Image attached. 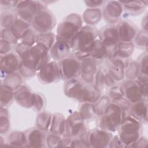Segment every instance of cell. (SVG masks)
Masks as SVG:
<instances>
[{
    "mask_svg": "<svg viewBox=\"0 0 148 148\" xmlns=\"http://www.w3.org/2000/svg\"><path fill=\"white\" fill-rule=\"evenodd\" d=\"M49 50L40 43H36L32 47L21 43L17 45L16 51L20 60V74L24 77L33 76L36 71L49 62Z\"/></svg>",
    "mask_w": 148,
    "mask_h": 148,
    "instance_id": "1",
    "label": "cell"
},
{
    "mask_svg": "<svg viewBox=\"0 0 148 148\" xmlns=\"http://www.w3.org/2000/svg\"><path fill=\"white\" fill-rule=\"evenodd\" d=\"M98 33L92 27H82L72 39L70 46L74 52L75 57L80 61L90 57Z\"/></svg>",
    "mask_w": 148,
    "mask_h": 148,
    "instance_id": "2",
    "label": "cell"
},
{
    "mask_svg": "<svg viewBox=\"0 0 148 148\" xmlns=\"http://www.w3.org/2000/svg\"><path fill=\"white\" fill-rule=\"evenodd\" d=\"M64 92L69 98L82 102H95L100 97V91L92 83L73 79L68 80Z\"/></svg>",
    "mask_w": 148,
    "mask_h": 148,
    "instance_id": "3",
    "label": "cell"
},
{
    "mask_svg": "<svg viewBox=\"0 0 148 148\" xmlns=\"http://www.w3.org/2000/svg\"><path fill=\"white\" fill-rule=\"evenodd\" d=\"M124 111L115 102H111L104 113L102 115L99 121L101 129L108 131L114 132L120 125L124 118Z\"/></svg>",
    "mask_w": 148,
    "mask_h": 148,
    "instance_id": "4",
    "label": "cell"
},
{
    "mask_svg": "<svg viewBox=\"0 0 148 148\" xmlns=\"http://www.w3.org/2000/svg\"><path fill=\"white\" fill-rule=\"evenodd\" d=\"M82 20L80 16L72 13L65 17L59 24L56 40H62L69 45L77 32L82 28Z\"/></svg>",
    "mask_w": 148,
    "mask_h": 148,
    "instance_id": "5",
    "label": "cell"
},
{
    "mask_svg": "<svg viewBox=\"0 0 148 148\" xmlns=\"http://www.w3.org/2000/svg\"><path fill=\"white\" fill-rule=\"evenodd\" d=\"M119 130V137L125 145H132L140 135V121L131 115L124 118Z\"/></svg>",
    "mask_w": 148,
    "mask_h": 148,
    "instance_id": "6",
    "label": "cell"
},
{
    "mask_svg": "<svg viewBox=\"0 0 148 148\" xmlns=\"http://www.w3.org/2000/svg\"><path fill=\"white\" fill-rule=\"evenodd\" d=\"M98 37L102 43L105 57L109 59L116 57L119 43L116 27L108 25L103 27L98 32Z\"/></svg>",
    "mask_w": 148,
    "mask_h": 148,
    "instance_id": "7",
    "label": "cell"
},
{
    "mask_svg": "<svg viewBox=\"0 0 148 148\" xmlns=\"http://www.w3.org/2000/svg\"><path fill=\"white\" fill-rule=\"evenodd\" d=\"M15 7L19 18L29 23L38 13L46 9L45 5L39 1H16Z\"/></svg>",
    "mask_w": 148,
    "mask_h": 148,
    "instance_id": "8",
    "label": "cell"
},
{
    "mask_svg": "<svg viewBox=\"0 0 148 148\" xmlns=\"http://www.w3.org/2000/svg\"><path fill=\"white\" fill-rule=\"evenodd\" d=\"M56 23V20L53 14L46 9L38 13L31 22L34 29L40 34L50 32Z\"/></svg>",
    "mask_w": 148,
    "mask_h": 148,
    "instance_id": "9",
    "label": "cell"
},
{
    "mask_svg": "<svg viewBox=\"0 0 148 148\" xmlns=\"http://www.w3.org/2000/svg\"><path fill=\"white\" fill-rule=\"evenodd\" d=\"M38 78L41 82L51 83L62 78L59 63L56 61H49L38 71Z\"/></svg>",
    "mask_w": 148,
    "mask_h": 148,
    "instance_id": "10",
    "label": "cell"
},
{
    "mask_svg": "<svg viewBox=\"0 0 148 148\" xmlns=\"http://www.w3.org/2000/svg\"><path fill=\"white\" fill-rule=\"evenodd\" d=\"M59 65L62 78L69 80L80 76V62L76 57H68L60 61Z\"/></svg>",
    "mask_w": 148,
    "mask_h": 148,
    "instance_id": "11",
    "label": "cell"
},
{
    "mask_svg": "<svg viewBox=\"0 0 148 148\" xmlns=\"http://www.w3.org/2000/svg\"><path fill=\"white\" fill-rule=\"evenodd\" d=\"M84 120L79 112H75L65 120V136L73 137L81 134L83 132Z\"/></svg>",
    "mask_w": 148,
    "mask_h": 148,
    "instance_id": "12",
    "label": "cell"
},
{
    "mask_svg": "<svg viewBox=\"0 0 148 148\" xmlns=\"http://www.w3.org/2000/svg\"><path fill=\"white\" fill-rule=\"evenodd\" d=\"M119 87L124 97L132 103L142 100L143 98L140 87L136 82L130 80L125 81Z\"/></svg>",
    "mask_w": 148,
    "mask_h": 148,
    "instance_id": "13",
    "label": "cell"
},
{
    "mask_svg": "<svg viewBox=\"0 0 148 148\" xmlns=\"http://www.w3.org/2000/svg\"><path fill=\"white\" fill-rule=\"evenodd\" d=\"M111 132L102 129H93L89 131V144L93 147H107L112 139Z\"/></svg>",
    "mask_w": 148,
    "mask_h": 148,
    "instance_id": "14",
    "label": "cell"
},
{
    "mask_svg": "<svg viewBox=\"0 0 148 148\" xmlns=\"http://www.w3.org/2000/svg\"><path fill=\"white\" fill-rule=\"evenodd\" d=\"M97 72V66L95 60L88 57L81 61L80 75L83 81L92 83Z\"/></svg>",
    "mask_w": 148,
    "mask_h": 148,
    "instance_id": "15",
    "label": "cell"
},
{
    "mask_svg": "<svg viewBox=\"0 0 148 148\" xmlns=\"http://www.w3.org/2000/svg\"><path fill=\"white\" fill-rule=\"evenodd\" d=\"M20 60L16 54L13 53H9L1 57V69L2 73L6 76L15 73L18 71Z\"/></svg>",
    "mask_w": 148,
    "mask_h": 148,
    "instance_id": "16",
    "label": "cell"
},
{
    "mask_svg": "<svg viewBox=\"0 0 148 148\" xmlns=\"http://www.w3.org/2000/svg\"><path fill=\"white\" fill-rule=\"evenodd\" d=\"M119 40L120 42H131L138 31L135 26L127 21H121L116 26Z\"/></svg>",
    "mask_w": 148,
    "mask_h": 148,
    "instance_id": "17",
    "label": "cell"
},
{
    "mask_svg": "<svg viewBox=\"0 0 148 148\" xmlns=\"http://www.w3.org/2000/svg\"><path fill=\"white\" fill-rule=\"evenodd\" d=\"M25 134V146L29 147H42L46 143V136L45 131L38 128H33Z\"/></svg>",
    "mask_w": 148,
    "mask_h": 148,
    "instance_id": "18",
    "label": "cell"
},
{
    "mask_svg": "<svg viewBox=\"0 0 148 148\" xmlns=\"http://www.w3.org/2000/svg\"><path fill=\"white\" fill-rule=\"evenodd\" d=\"M123 12V6L120 2L109 1L105 5L103 15L105 19L110 23H114L119 19Z\"/></svg>",
    "mask_w": 148,
    "mask_h": 148,
    "instance_id": "19",
    "label": "cell"
},
{
    "mask_svg": "<svg viewBox=\"0 0 148 148\" xmlns=\"http://www.w3.org/2000/svg\"><path fill=\"white\" fill-rule=\"evenodd\" d=\"M124 60L117 58L109 59L108 62L109 73L115 81H121L125 76V63Z\"/></svg>",
    "mask_w": 148,
    "mask_h": 148,
    "instance_id": "20",
    "label": "cell"
},
{
    "mask_svg": "<svg viewBox=\"0 0 148 148\" xmlns=\"http://www.w3.org/2000/svg\"><path fill=\"white\" fill-rule=\"evenodd\" d=\"M71 46L67 42L56 40L49 50L50 56L56 61H60L68 57L71 52Z\"/></svg>",
    "mask_w": 148,
    "mask_h": 148,
    "instance_id": "21",
    "label": "cell"
},
{
    "mask_svg": "<svg viewBox=\"0 0 148 148\" xmlns=\"http://www.w3.org/2000/svg\"><path fill=\"white\" fill-rule=\"evenodd\" d=\"M32 93L25 86H21L14 92V98L21 106L25 108L31 107Z\"/></svg>",
    "mask_w": 148,
    "mask_h": 148,
    "instance_id": "22",
    "label": "cell"
},
{
    "mask_svg": "<svg viewBox=\"0 0 148 148\" xmlns=\"http://www.w3.org/2000/svg\"><path fill=\"white\" fill-rule=\"evenodd\" d=\"M131 115L139 121H147V103L140 100L133 104L130 108Z\"/></svg>",
    "mask_w": 148,
    "mask_h": 148,
    "instance_id": "23",
    "label": "cell"
},
{
    "mask_svg": "<svg viewBox=\"0 0 148 148\" xmlns=\"http://www.w3.org/2000/svg\"><path fill=\"white\" fill-rule=\"evenodd\" d=\"M65 130V120L62 114H54L51 119L50 131L51 133L58 135L64 134Z\"/></svg>",
    "mask_w": 148,
    "mask_h": 148,
    "instance_id": "24",
    "label": "cell"
},
{
    "mask_svg": "<svg viewBox=\"0 0 148 148\" xmlns=\"http://www.w3.org/2000/svg\"><path fill=\"white\" fill-rule=\"evenodd\" d=\"M29 28V23L21 18H18L9 28V29L13 37L18 41L21 39L23 34Z\"/></svg>",
    "mask_w": 148,
    "mask_h": 148,
    "instance_id": "25",
    "label": "cell"
},
{
    "mask_svg": "<svg viewBox=\"0 0 148 148\" xmlns=\"http://www.w3.org/2000/svg\"><path fill=\"white\" fill-rule=\"evenodd\" d=\"M102 13L97 8H89L85 10L83 13V20L88 25L97 24L101 20Z\"/></svg>",
    "mask_w": 148,
    "mask_h": 148,
    "instance_id": "26",
    "label": "cell"
},
{
    "mask_svg": "<svg viewBox=\"0 0 148 148\" xmlns=\"http://www.w3.org/2000/svg\"><path fill=\"white\" fill-rule=\"evenodd\" d=\"M145 2L143 1H123L120 2L122 4L123 8H124L128 13L132 14H136L141 13L146 8V4Z\"/></svg>",
    "mask_w": 148,
    "mask_h": 148,
    "instance_id": "27",
    "label": "cell"
},
{
    "mask_svg": "<svg viewBox=\"0 0 148 148\" xmlns=\"http://www.w3.org/2000/svg\"><path fill=\"white\" fill-rule=\"evenodd\" d=\"M134 46L131 42H120L118 44L117 50L116 57L117 56L121 59H127L130 57L133 53Z\"/></svg>",
    "mask_w": 148,
    "mask_h": 148,
    "instance_id": "28",
    "label": "cell"
},
{
    "mask_svg": "<svg viewBox=\"0 0 148 148\" xmlns=\"http://www.w3.org/2000/svg\"><path fill=\"white\" fill-rule=\"evenodd\" d=\"M52 116L51 115L46 112L40 113L36 117V127L38 129L43 131H47L50 128Z\"/></svg>",
    "mask_w": 148,
    "mask_h": 148,
    "instance_id": "29",
    "label": "cell"
},
{
    "mask_svg": "<svg viewBox=\"0 0 148 148\" xmlns=\"http://www.w3.org/2000/svg\"><path fill=\"white\" fill-rule=\"evenodd\" d=\"M9 145L14 147L25 146V134L20 131H16L11 133L8 138Z\"/></svg>",
    "mask_w": 148,
    "mask_h": 148,
    "instance_id": "30",
    "label": "cell"
},
{
    "mask_svg": "<svg viewBox=\"0 0 148 148\" xmlns=\"http://www.w3.org/2000/svg\"><path fill=\"white\" fill-rule=\"evenodd\" d=\"M22 81L21 75L15 72L6 76L3 84L7 86L13 90H16L21 86Z\"/></svg>",
    "mask_w": 148,
    "mask_h": 148,
    "instance_id": "31",
    "label": "cell"
},
{
    "mask_svg": "<svg viewBox=\"0 0 148 148\" xmlns=\"http://www.w3.org/2000/svg\"><path fill=\"white\" fill-rule=\"evenodd\" d=\"M13 90L5 84L1 86V106L5 107L8 105L14 97Z\"/></svg>",
    "mask_w": 148,
    "mask_h": 148,
    "instance_id": "32",
    "label": "cell"
},
{
    "mask_svg": "<svg viewBox=\"0 0 148 148\" xmlns=\"http://www.w3.org/2000/svg\"><path fill=\"white\" fill-rule=\"evenodd\" d=\"M55 39H56V36L53 33L41 34L38 35L36 43H40L50 50L55 43Z\"/></svg>",
    "mask_w": 148,
    "mask_h": 148,
    "instance_id": "33",
    "label": "cell"
},
{
    "mask_svg": "<svg viewBox=\"0 0 148 148\" xmlns=\"http://www.w3.org/2000/svg\"><path fill=\"white\" fill-rule=\"evenodd\" d=\"M37 36L38 35H36L33 29L29 28L22 35L20 39L21 43L28 47H32L36 42Z\"/></svg>",
    "mask_w": 148,
    "mask_h": 148,
    "instance_id": "34",
    "label": "cell"
},
{
    "mask_svg": "<svg viewBox=\"0 0 148 148\" xmlns=\"http://www.w3.org/2000/svg\"><path fill=\"white\" fill-rule=\"evenodd\" d=\"M90 57L92 58L96 61L97 60L99 61L103 60L105 57H106L102 43L99 39H97L95 45L90 52Z\"/></svg>",
    "mask_w": 148,
    "mask_h": 148,
    "instance_id": "35",
    "label": "cell"
},
{
    "mask_svg": "<svg viewBox=\"0 0 148 148\" xmlns=\"http://www.w3.org/2000/svg\"><path fill=\"white\" fill-rule=\"evenodd\" d=\"M79 113L84 120L91 119L96 114L94 105L91 102H84L80 109Z\"/></svg>",
    "mask_w": 148,
    "mask_h": 148,
    "instance_id": "36",
    "label": "cell"
},
{
    "mask_svg": "<svg viewBox=\"0 0 148 148\" xmlns=\"http://www.w3.org/2000/svg\"><path fill=\"white\" fill-rule=\"evenodd\" d=\"M110 99L108 97L103 96L99 97V98L95 102L96 104L94 105L96 114L102 116L110 103Z\"/></svg>",
    "mask_w": 148,
    "mask_h": 148,
    "instance_id": "37",
    "label": "cell"
},
{
    "mask_svg": "<svg viewBox=\"0 0 148 148\" xmlns=\"http://www.w3.org/2000/svg\"><path fill=\"white\" fill-rule=\"evenodd\" d=\"M140 73V70L139 68L137 62H131L125 71V75L130 80H133L136 79Z\"/></svg>",
    "mask_w": 148,
    "mask_h": 148,
    "instance_id": "38",
    "label": "cell"
},
{
    "mask_svg": "<svg viewBox=\"0 0 148 148\" xmlns=\"http://www.w3.org/2000/svg\"><path fill=\"white\" fill-rule=\"evenodd\" d=\"M46 143L49 147L64 146V139L57 134L51 133L46 137Z\"/></svg>",
    "mask_w": 148,
    "mask_h": 148,
    "instance_id": "39",
    "label": "cell"
},
{
    "mask_svg": "<svg viewBox=\"0 0 148 148\" xmlns=\"http://www.w3.org/2000/svg\"><path fill=\"white\" fill-rule=\"evenodd\" d=\"M0 125L1 134L5 133L8 131V129L9 128L8 113L5 107H1Z\"/></svg>",
    "mask_w": 148,
    "mask_h": 148,
    "instance_id": "40",
    "label": "cell"
},
{
    "mask_svg": "<svg viewBox=\"0 0 148 148\" xmlns=\"http://www.w3.org/2000/svg\"><path fill=\"white\" fill-rule=\"evenodd\" d=\"M15 14L11 12H5L1 14V26L3 29H7L11 27L14 21L16 20Z\"/></svg>",
    "mask_w": 148,
    "mask_h": 148,
    "instance_id": "41",
    "label": "cell"
},
{
    "mask_svg": "<svg viewBox=\"0 0 148 148\" xmlns=\"http://www.w3.org/2000/svg\"><path fill=\"white\" fill-rule=\"evenodd\" d=\"M44 106V101L42 97L38 94L32 93L31 107L36 111H40Z\"/></svg>",
    "mask_w": 148,
    "mask_h": 148,
    "instance_id": "42",
    "label": "cell"
},
{
    "mask_svg": "<svg viewBox=\"0 0 148 148\" xmlns=\"http://www.w3.org/2000/svg\"><path fill=\"white\" fill-rule=\"evenodd\" d=\"M135 42L138 47H147V32L146 31H141L138 32L135 38Z\"/></svg>",
    "mask_w": 148,
    "mask_h": 148,
    "instance_id": "43",
    "label": "cell"
},
{
    "mask_svg": "<svg viewBox=\"0 0 148 148\" xmlns=\"http://www.w3.org/2000/svg\"><path fill=\"white\" fill-rule=\"evenodd\" d=\"M110 99L113 102H117L123 98H124L123 94L121 90L119 87H112L109 92Z\"/></svg>",
    "mask_w": 148,
    "mask_h": 148,
    "instance_id": "44",
    "label": "cell"
},
{
    "mask_svg": "<svg viewBox=\"0 0 148 148\" xmlns=\"http://www.w3.org/2000/svg\"><path fill=\"white\" fill-rule=\"evenodd\" d=\"M140 70V73L145 75L147 74V53L143 54L139 59L137 62Z\"/></svg>",
    "mask_w": 148,
    "mask_h": 148,
    "instance_id": "45",
    "label": "cell"
},
{
    "mask_svg": "<svg viewBox=\"0 0 148 148\" xmlns=\"http://www.w3.org/2000/svg\"><path fill=\"white\" fill-rule=\"evenodd\" d=\"M95 86L101 92V90L103 88V84H105V73L100 70L98 71L95 75Z\"/></svg>",
    "mask_w": 148,
    "mask_h": 148,
    "instance_id": "46",
    "label": "cell"
},
{
    "mask_svg": "<svg viewBox=\"0 0 148 148\" xmlns=\"http://www.w3.org/2000/svg\"><path fill=\"white\" fill-rule=\"evenodd\" d=\"M10 42L1 39V54L3 56V54L5 55L10 51L12 49V46Z\"/></svg>",
    "mask_w": 148,
    "mask_h": 148,
    "instance_id": "47",
    "label": "cell"
},
{
    "mask_svg": "<svg viewBox=\"0 0 148 148\" xmlns=\"http://www.w3.org/2000/svg\"><path fill=\"white\" fill-rule=\"evenodd\" d=\"M124 146L125 145L123 144V143L121 142L119 136L117 135L114 136L113 138H112L109 143V147H121Z\"/></svg>",
    "mask_w": 148,
    "mask_h": 148,
    "instance_id": "48",
    "label": "cell"
},
{
    "mask_svg": "<svg viewBox=\"0 0 148 148\" xmlns=\"http://www.w3.org/2000/svg\"><path fill=\"white\" fill-rule=\"evenodd\" d=\"M86 3L87 4V6L91 8H95L97 6H101L104 1H85Z\"/></svg>",
    "mask_w": 148,
    "mask_h": 148,
    "instance_id": "49",
    "label": "cell"
}]
</instances>
